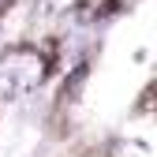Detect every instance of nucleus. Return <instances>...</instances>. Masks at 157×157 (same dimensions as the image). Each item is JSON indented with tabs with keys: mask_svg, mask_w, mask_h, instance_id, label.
Instances as JSON below:
<instances>
[{
	"mask_svg": "<svg viewBox=\"0 0 157 157\" xmlns=\"http://www.w3.org/2000/svg\"><path fill=\"white\" fill-rule=\"evenodd\" d=\"M45 82V56L30 45H11L0 52V97H26Z\"/></svg>",
	"mask_w": 157,
	"mask_h": 157,
	"instance_id": "1",
	"label": "nucleus"
}]
</instances>
